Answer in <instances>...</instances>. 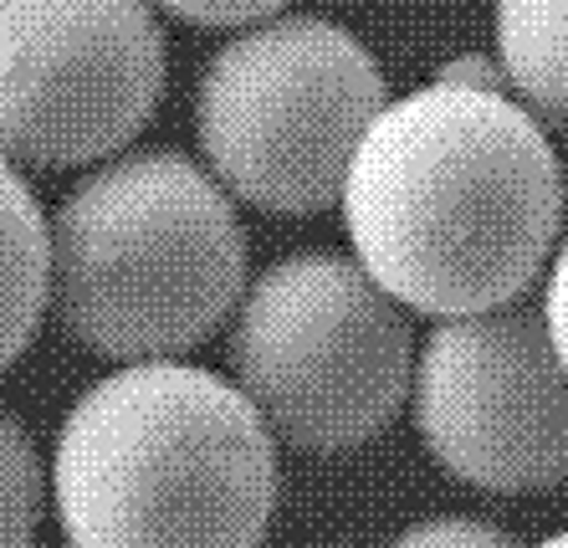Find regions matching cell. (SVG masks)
<instances>
[{"mask_svg":"<svg viewBox=\"0 0 568 548\" xmlns=\"http://www.w3.org/2000/svg\"><path fill=\"white\" fill-rule=\"evenodd\" d=\"M354 256L415 313L497 308L558 252L564 170L503 82L446 78L384 103L344 180Z\"/></svg>","mask_w":568,"mask_h":548,"instance_id":"obj_1","label":"cell"},{"mask_svg":"<svg viewBox=\"0 0 568 548\" xmlns=\"http://www.w3.org/2000/svg\"><path fill=\"white\" fill-rule=\"evenodd\" d=\"M41 456L11 410H0V548H31L41 522Z\"/></svg>","mask_w":568,"mask_h":548,"instance_id":"obj_10","label":"cell"},{"mask_svg":"<svg viewBox=\"0 0 568 548\" xmlns=\"http://www.w3.org/2000/svg\"><path fill=\"white\" fill-rule=\"evenodd\" d=\"M164 98L149 0H0V154L21 170L113 160Z\"/></svg>","mask_w":568,"mask_h":548,"instance_id":"obj_7","label":"cell"},{"mask_svg":"<svg viewBox=\"0 0 568 548\" xmlns=\"http://www.w3.org/2000/svg\"><path fill=\"white\" fill-rule=\"evenodd\" d=\"M246 297L231 190L180 149L98 164L52 215V318L103 359H180Z\"/></svg>","mask_w":568,"mask_h":548,"instance_id":"obj_3","label":"cell"},{"mask_svg":"<svg viewBox=\"0 0 568 548\" xmlns=\"http://www.w3.org/2000/svg\"><path fill=\"white\" fill-rule=\"evenodd\" d=\"M389 548H517V544L481 518H425L415 528H405Z\"/></svg>","mask_w":568,"mask_h":548,"instance_id":"obj_11","label":"cell"},{"mask_svg":"<svg viewBox=\"0 0 568 548\" xmlns=\"http://www.w3.org/2000/svg\"><path fill=\"white\" fill-rule=\"evenodd\" d=\"M154 6L190 27H252L266 16H282L292 0H154Z\"/></svg>","mask_w":568,"mask_h":548,"instance_id":"obj_12","label":"cell"},{"mask_svg":"<svg viewBox=\"0 0 568 548\" xmlns=\"http://www.w3.org/2000/svg\"><path fill=\"white\" fill-rule=\"evenodd\" d=\"M497 62L507 88L568 139V0H497Z\"/></svg>","mask_w":568,"mask_h":548,"instance_id":"obj_9","label":"cell"},{"mask_svg":"<svg viewBox=\"0 0 568 548\" xmlns=\"http://www.w3.org/2000/svg\"><path fill=\"white\" fill-rule=\"evenodd\" d=\"M384 103V72L354 31L323 16H266L205 62L195 139L236 201L317 215L344 201L348 164Z\"/></svg>","mask_w":568,"mask_h":548,"instance_id":"obj_4","label":"cell"},{"mask_svg":"<svg viewBox=\"0 0 568 548\" xmlns=\"http://www.w3.org/2000/svg\"><path fill=\"white\" fill-rule=\"evenodd\" d=\"M52 503L72 548H256L277 508L272 426L211 369L129 364L67 410Z\"/></svg>","mask_w":568,"mask_h":548,"instance_id":"obj_2","label":"cell"},{"mask_svg":"<svg viewBox=\"0 0 568 548\" xmlns=\"http://www.w3.org/2000/svg\"><path fill=\"white\" fill-rule=\"evenodd\" d=\"M415 430L440 471L497 497L568 481V364L542 297L436 318L415 354Z\"/></svg>","mask_w":568,"mask_h":548,"instance_id":"obj_6","label":"cell"},{"mask_svg":"<svg viewBox=\"0 0 568 548\" xmlns=\"http://www.w3.org/2000/svg\"><path fill=\"white\" fill-rule=\"evenodd\" d=\"M47 308H52V226L21 170L0 154V375L27 354Z\"/></svg>","mask_w":568,"mask_h":548,"instance_id":"obj_8","label":"cell"},{"mask_svg":"<svg viewBox=\"0 0 568 548\" xmlns=\"http://www.w3.org/2000/svg\"><path fill=\"white\" fill-rule=\"evenodd\" d=\"M405 303L364 262L287 256L246 287L231 328V369L272 436L338 456L374 442L415 385Z\"/></svg>","mask_w":568,"mask_h":548,"instance_id":"obj_5","label":"cell"},{"mask_svg":"<svg viewBox=\"0 0 568 548\" xmlns=\"http://www.w3.org/2000/svg\"><path fill=\"white\" fill-rule=\"evenodd\" d=\"M538 548H568V534H558V538H548V544H538Z\"/></svg>","mask_w":568,"mask_h":548,"instance_id":"obj_14","label":"cell"},{"mask_svg":"<svg viewBox=\"0 0 568 548\" xmlns=\"http://www.w3.org/2000/svg\"><path fill=\"white\" fill-rule=\"evenodd\" d=\"M542 313H548V334H554L558 354L568 364V236L548 262V287H542Z\"/></svg>","mask_w":568,"mask_h":548,"instance_id":"obj_13","label":"cell"}]
</instances>
